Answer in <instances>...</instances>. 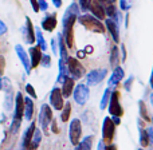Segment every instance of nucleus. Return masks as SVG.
I'll return each mask as SVG.
<instances>
[{
	"label": "nucleus",
	"mask_w": 153,
	"mask_h": 150,
	"mask_svg": "<svg viewBox=\"0 0 153 150\" xmlns=\"http://www.w3.org/2000/svg\"><path fill=\"white\" fill-rule=\"evenodd\" d=\"M114 137V125L109 118H105L103 123V142L110 143Z\"/></svg>",
	"instance_id": "1"
},
{
	"label": "nucleus",
	"mask_w": 153,
	"mask_h": 150,
	"mask_svg": "<svg viewBox=\"0 0 153 150\" xmlns=\"http://www.w3.org/2000/svg\"><path fill=\"white\" fill-rule=\"evenodd\" d=\"M70 138H71V142L76 145L79 142V138H81V122L79 119H74L71 122V126H70Z\"/></svg>",
	"instance_id": "2"
},
{
	"label": "nucleus",
	"mask_w": 153,
	"mask_h": 150,
	"mask_svg": "<svg viewBox=\"0 0 153 150\" xmlns=\"http://www.w3.org/2000/svg\"><path fill=\"white\" fill-rule=\"evenodd\" d=\"M51 117H53V115H51L50 107L45 105L42 107V113H40V123H42L43 130H47L48 123H50V121H51Z\"/></svg>",
	"instance_id": "3"
},
{
	"label": "nucleus",
	"mask_w": 153,
	"mask_h": 150,
	"mask_svg": "<svg viewBox=\"0 0 153 150\" xmlns=\"http://www.w3.org/2000/svg\"><path fill=\"white\" fill-rule=\"evenodd\" d=\"M82 23H83L86 27H89V28H91L93 31H97V32H103V27L101 26V23H98V21H95L94 19L89 18V16H85V18H82Z\"/></svg>",
	"instance_id": "4"
},
{
	"label": "nucleus",
	"mask_w": 153,
	"mask_h": 150,
	"mask_svg": "<svg viewBox=\"0 0 153 150\" xmlns=\"http://www.w3.org/2000/svg\"><path fill=\"white\" fill-rule=\"evenodd\" d=\"M110 113L114 114V115H122V109L121 106H120L118 103V92H116V94L111 97V105H110Z\"/></svg>",
	"instance_id": "5"
},
{
	"label": "nucleus",
	"mask_w": 153,
	"mask_h": 150,
	"mask_svg": "<svg viewBox=\"0 0 153 150\" xmlns=\"http://www.w3.org/2000/svg\"><path fill=\"white\" fill-rule=\"evenodd\" d=\"M35 132V123H32L31 126L28 127L27 133L24 134V140H23V149H30V143H31V140H32V134Z\"/></svg>",
	"instance_id": "6"
},
{
	"label": "nucleus",
	"mask_w": 153,
	"mask_h": 150,
	"mask_svg": "<svg viewBox=\"0 0 153 150\" xmlns=\"http://www.w3.org/2000/svg\"><path fill=\"white\" fill-rule=\"evenodd\" d=\"M51 102H53L54 107L55 109H62V106H63V102H62V97H61V92H59V90H54L53 91V95H51Z\"/></svg>",
	"instance_id": "7"
},
{
	"label": "nucleus",
	"mask_w": 153,
	"mask_h": 150,
	"mask_svg": "<svg viewBox=\"0 0 153 150\" xmlns=\"http://www.w3.org/2000/svg\"><path fill=\"white\" fill-rule=\"evenodd\" d=\"M70 71L73 72L74 75H76V76H81L82 74H83V67H81V64L78 63L76 61H74V59H70Z\"/></svg>",
	"instance_id": "8"
},
{
	"label": "nucleus",
	"mask_w": 153,
	"mask_h": 150,
	"mask_svg": "<svg viewBox=\"0 0 153 150\" xmlns=\"http://www.w3.org/2000/svg\"><path fill=\"white\" fill-rule=\"evenodd\" d=\"M24 103H26V109H24L26 117H27V119H31L32 113H34V105H32L31 99H28V98H27V99L24 100Z\"/></svg>",
	"instance_id": "9"
},
{
	"label": "nucleus",
	"mask_w": 153,
	"mask_h": 150,
	"mask_svg": "<svg viewBox=\"0 0 153 150\" xmlns=\"http://www.w3.org/2000/svg\"><path fill=\"white\" fill-rule=\"evenodd\" d=\"M31 56H32V67H36L40 61V51L39 48H31Z\"/></svg>",
	"instance_id": "10"
},
{
	"label": "nucleus",
	"mask_w": 153,
	"mask_h": 150,
	"mask_svg": "<svg viewBox=\"0 0 153 150\" xmlns=\"http://www.w3.org/2000/svg\"><path fill=\"white\" fill-rule=\"evenodd\" d=\"M34 138L31 140V143H30V149H36V146L39 145V142H40V132L39 130H36V132H34Z\"/></svg>",
	"instance_id": "11"
},
{
	"label": "nucleus",
	"mask_w": 153,
	"mask_h": 150,
	"mask_svg": "<svg viewBox=\"0 0 153 150\" xmlns=\"http://www.w3.org/2000/svg\"><path fill=\"white\" fill-rule=\"evenodd\" d=\"M16 51H18V54H19V58L22 59V62H23V64L26 66V69L28 70V61H27V56H26V54H24V51H23V48H20L18 46L16 47Z\"/></svg>",
	"instance_id": "12"
},
{
	"label": "nucleus",
	"mask_w": 153,
	"mask_h": 150,
	"mask_svg": "<svg viewBox=\"0 0 153 150\" xmlns=\"http://www.w3.org/2000/svg\"><path fill=\"white\" fill-rule=\"evenodd\" d=\"M73 91V81L71 79H67L66 83H65V90H63V94L65 97H69Z\"/></svg>",
	"instance_id": "13"
},
{
	"label": "nucleus",
	"mask_w": 153,
	"mask_h": 150,
	"mask_svg": "<svg viewBox=\"0 0 153 150\" xmlns=\"http://www.w3.org/2000/svg\"><path fill=\"white\" fill-rule=\"evenodd\" d=\"M70 113H71V105H70V103H67V105L65 106V110H63V113H62V121H63V122L69 121Z\"/></svg>",
	"instance_id": "14"
},
{
	"label": "nucleus",
	"mask_w": 153,
	"mask_h": 150,
	"mask_svg": "<svg viewBox=\"0 0 153 150\" xmlns=\"http://www.w3.org/2000/svg\"><path fill=\"white\" fill-rule=\"evenodd\" d=\"M43 27H45L46 30H48V31H51V30L55 27V19L54 18H48L45 20V23H43Z\"/></svg>",
	"instance_id": "15"
},
{
	"label": "nucleus",
	"mask_w": 153,
	"mask_h": 150,
	"mask_svg": "<svg viewBox=\"0 0 153 150\" xmlns=\"http://www.w3.org/2000/svg\"><path fill=\"white\" fill-rule=\"evenodd\" d=\"M91 149V143H90V138H86L85 142L81 143V146H78L75 150H90Z\"/></svg>",
	"instance_id": "16"
},
{
	"label": "nucleus",
	"mask_w": 153,
	"mask_h": 150,
	"mask_svg": "<svg viewBox=\"0 0 153 150\" xmlns=\"http://www.w3.org/2000/svg\"><path fill=\"white\" fill-rule=\"evenodd\" d=\"M141 145L143 146H148L149 145V140H148V133L145 130H141Z\"/></svg>",
	"instance_id": "17"
},
{
	"label": "nucleus",
	"mask_w": 153,
	"mask_h": 150,
	"mask_svg": "<svg viewBox=\"0 0 153 150\" xmlns=\"http://www.w3.org/2000/svg\"><path fill=\"white\" fill-rule=\"evenodd\" d=\"M93 11H94L95 12V15L97 16H100V18H103V16H105V12H103V10L101 7H98L97 4H94L93 5Z\"/></svg>",
	"instance_id": "18"
},
{
	"label": "nucleus",
	"mask_w": 153,
	"mask_h": 150,
	"mask_svg": "<svg viewBox=\"0 0 153 150\" xmlns=\"http://www.w3.org/2000/svg\"><path fill=\"white\" fill-rule=\"evenodd\" d=\"M140 106H141V114H143V118H145V121H149L148 114H146V110H145V107H144V103L141 102Z\"/></svg>",
	"instance_id": "19"
},
{
	"label": "nucleus",
	"mask_w": 153,
	"mask_h": 150,
	"mask_svg": "<svg viewBox=\"0 0 153 150\" xmlns=\"http://www.w3.org/2000/svg\"><path fill=\"white\" fill-rule=\"evenodd\" d=\"M3 71H4V58L0 56V74H3Z\"/></svg>",
	"instance_id": "20"
},
{
	"label": "nucleus",
	"mask_w": 153,
	"mask_h": 150,
	"mask_svg": "<svg viewBox=\"0 0 153 150\" xmlns=\"http://www.w3.org/2000/svg\"><path fill=\"white\" fill-rule=\"evenodd\" d=\"M27 91H28L30 94H31L34 98L36 97V95H35V91H34V89H32V86H31V84H27Z\"/></svg>",
	"instance_id": "21"
},
{
	"label": "nucleus",
	"mask_w": 153,
	"mask_h": 150,
	"mask_svg": "<svg viewBox=\"0 0 153 150\" xmlns=\"http://www.w3.org/2000/svg\"><path fill=\"white\" fill-rule=\"evenodd\" d=\"M5 31H7V27L4 26V23H1V21H0V35H3Z\"/></svg>",
	"instance_id": "22"
},
{
	"label": "nucleus",
	"mask_w": 153,
	"mask_h": 150,
	"mask_svg": "<svg viewBox=\"0 0 153 150\" xmlns=\"http://www.w3.org/2000/svg\"><path fill=\"white\" fill-rule=\"evenodd\" d=\"M53 130H54V133H58L59 132L58 127H56V122L55 121H53Z\"/></svg>",
	"instance_id": "23"
},
{
	"label": "nucleus",
	"mask_w": 153,
	"mask_h": 150,
	"mask_svg": "<svg viewBox=\"0 0 153 150\" xmlns=\"http://www.w3.org/2000/svg\"><path fill=\"white\" fill-rule=\"evenodd\" d=\"M31 3H32V5H34V10H35V11H38V5H36V1H35V0H31Z\"/></svg>",
	"instance_id": "24"
},
{
	"label": "nucleus",
	"mask_w": 153,
	"mask_h": 150,
	"mask_svg": "<svg viewBox=\"0 0 153 150\" xmlns=\"http://www.w3.org/2000/svg\"><path fill=\"white\" fill-rule=\"evenodd\" d=\"M105 150H116V146H114V145H110V146H108V148H106Z\"/></svg>",
	"instance_id": "25"
},
{
	"label": "nucleus",
	"mask_w": 153,
	"mask_h": 150,
	"mask_svg": "<svg viewBox=\"0 0 153 150\" xmlns=\"http://www.w3.org/2000/svg\"><path fill=\"white\" fill-rule=\"evenodd\" d=\"M0 89H1V82H0Z\"/></svg>",
	"instance_id": "26"
},
{
	"label": "nucleus",
	"mask_w": 153,
	"mask_h": 150,
	"mask_svg": "<svg viewBox=\"0 0 153 150\" xmlns=\"http://www.w3.org/2000/svg\"><path fill=\"white\" fill-rule=\"evenodd\" d=\"M152 84H153V78H152Z\"/></svg>",
	"instance_id": "27"
},
{
	"label": "nucleus",
	"mask_w": 153,
	"mask_h": 150,
	"mask_svg": "<svg viewBox=\"0 0 153 150\" xmlns=\"http://www.w3.org/2000/svg\"><path fill=\"white\" fill-rule=\"evenodd\" d=\"M30 150H35V149H30Z\"/></svg>",
	"instance_id": "28"
}]
</instances>
